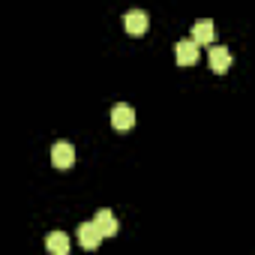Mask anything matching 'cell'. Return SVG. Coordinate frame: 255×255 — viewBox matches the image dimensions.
I'll list each match as a JSON object with an SVG mask.
<instances>
[{
	"label": "cell",
	"instance_id": "1",
	"mask_svg": "<svg viewBox=\"0 0 255 255\" xmlns=\"http://www.w3.org/2000/svg\"><path fill=\"white\" fill-rule=\"evenodd\" d=\"M111 126H114V129H120V132L132 129V126H135V111L126 105V102H117L111 108Z\"/></svg>",
	"mask_w": 255,
	"mask_h": 255
},
{
	"label": "cell",
	"instance_id": "7",
	"mask_svg": "<svg viewBox=\"0 0 255 255\" xmlns=\"http://www.w3.org/2000/svg\"><path fill=\"white\" fill-rule=\"evenodd\" d=\"M207 57H210V69H213V72H228V66H231V51H228V48L213 45Z\"/></svg>",
	"mask_w": 255,
	"mask_h": 255
},
{
	"label": "cell",
	"instance_id": "3",
	"mask_svg": "<svg viewBox=\"0 0 255 255\" xmlns=\"http://www.w3.org/2000/svg\"><path fill=\"white\" fill-rule=\"evenodd\" d=\"M174 54H177V63H180V66H192V63H198V42L180 39L177 48H174Z\"/></svg>",
	"mask_w": 255,
	"mask_h": 255
},
{
	"label": "cell",
	"instance_id": "6",
	"mask_svg": "<svg viewBox=\"0 0 255 255\" xmlns=\"http://www.w3.org/2000/svg\"><path fill=\"white\" fill-rule=\"evenodd\" d=\"M78 240H81L84 249H96V246L102 243V234H99V228H96L93 222H81V225H78Z\"/></svg>",
	"mask_w": 255,
	"mask_h": 255
},
{
	"label": "cell",
	"instance_id": "9",
	"mask_svg": "<svg viewBox=\"0 0 255 255\" xmlns=\"http://www.w3.org/2000/svg\"><path fill=\"white\" fill-rule=\"evenodd\" d=\"M45 246H48V252H54V255H66V252H69V237H66L63 231H51L48 240H45Z\"/></svg>",
	"mask_w": 255,
	"mask_h": 255
},
{
	"label": "cell",
	"instance_id": "5",
	"mask_svg": "<svg viewBox=\"0 0 255 255\" xmlns=\"http://www.w3.org/2000/svg\"><path fill=\"white\" fill-rule=\"evenodd\" d=\"M93 225L99 228L102 237H114V234H117V216H114L111 210H99V213L93 216Z\"/></svg>",
	"mask_w": 255,
	"mask_h": 255
},
{
	"label": "cell",
	"instance_id": "4",
	"mask_svg": "<svg viewBox=\"0 0 255 255\" xmlns=\"http://www.w3.org/2000/svg\"><path fill=\"white\" fill-rule=\"evenodd\" d=\"M147 12L144 9H129L126 12V33H132V36H141L147 30Z\"/></svg>",
	"mask_w": 255,
	"mask_h": 255
},
{
	"label": "cell",
	"instance_id": "8",
	"mask_svg": "<svg viewBox=\"0 0 255 255\" xmlns=\"http://www.w3.org/2000/svg\"><path fill=\"white\" fill-rule=\"evenodd\" d=\"M213 21L210 18H204V21H195L192 24V42H198V45H207L210 39H213Z\"/></svg>",
	"mask_w": 255,
	"mask_h": 255
},
{
	"label": "cell",
	"instance_id": "2",
	"mask_svg": "<svg viewBox=\"0 0 255 255\" xmlns=\"http://www.w3.org/2000/svg\"><path fill=\"white\" fill-rule=\"evenodd\" d=\"M51 162H54L57 168H72V162H75V147L66 144V141H57V144L51 147Z\"/></svg>",
	"mask_w": 255,
	"mask_h": 255
}]
</instances>
